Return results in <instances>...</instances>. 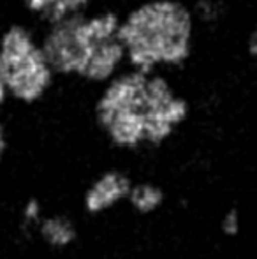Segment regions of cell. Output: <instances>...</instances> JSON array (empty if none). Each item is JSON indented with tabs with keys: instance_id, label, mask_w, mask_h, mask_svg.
Segmentation results:
<instances>
[{
	"instance_id": "cell-1",
	"label": "cell",
	"mask_w": 257,
	"mask_h": 259,
	"mask_svg": "<svg viewBox=\"0 0 257 259\" xmlns=\"http://www.w3.org/2000/svg\"><path fill=\"white\" fill-rule=\"evenodd\" d=\"M192 106L173 74L125 67L90 97V122L118 154H148L169 145L190 118Z\"/></svg>"
},
{
	"instance_id": "cell-2",
	"label": "cell",
	"mask_w": 257,
	"mask_h": 259,
	"mask_svg": "<svg viewBox=\"0 0 257 259\" xmlns=\"http://www.w3.org/2000/svg\"><path fill=\"white\" fill-rule=\"evenodd\" d=\"M120 18L122 9L99 4L85 14L37 28L60 83L93 92L127 67Z\"/></svg>"
},
{
	"instance_id": "cell-3",
	"label": "cell",
	"mask_w": 257,
	"mask_h": 259,
	"mask_svg": "<svg viewBox=\"0 0 257 259\" xmlns=\"http://www.w3.org/2000/svg\"><path fill=\"white\" fill-rule=\"evenodd\" d=\"M197 20L185 0H136L122 9L127 67L175 74L194 55Z\"/></svg>"
},
{
	"instance_id": "cell-4",
	"label": "cell",
	"mask_w": 257,
	"mask_h": 259,
	"mask_svg": "<svg viewBox=\"0 0 257 259\" xmlns=\"http://www.w3.org/2000/svg\"><path fill=\"white\" fill-rule=\"evenodd\" d=\"M0 65L11 108H41L62 85L46 57L37 27L23 18L0 25Z\"/></svg>"
},
{
	"instance_id": "cell-5",
	"label": "cell",
	"mask_w": 257,
	"mask_h": 259,
	"mask_svg": "<svg viewBox=\"0 0 257 259\" xmlns=\"http://www.w3.org/2000/svg\"><path fill=\"white\" fill-rule=\"evenodd\" d=\"M134 178L127 169L118 166L104 167L85 184L79 196L81 213L99 219L127 205Z\"/></svg>"
},
{
	"instance_id": "cell-6",
	"label": "cell",
	"mask_w": 257,
	"mask_h": 259,
	"mask_svg": "<svg viewBox=\"0 0 257 259\" xmlns=\"http://www.w3.org/2000/svg\"><path fill=\"white\" fill-rule=\"evenodd\" d=\"M34 236L42 247L53 252L71 250L79 242V224L67 211H48L34 229Z\"/></svg>"
},
{
	"instance_id": "cell-7",
	"label": "cell",
	"mask_w": 257,
	"mask_h": 259,
	"mask_svg": "<svg viewBox=\"0 0 257 259\" xmlns=\"http://www.w3.org/2000/svg\"><path fill=\"white\" fill-rule=\"evenodd\" d=\"M168 203V191L161 182L143 178L134 180L127 199V210L136 217L146 219L157 215Z\"/></svg>"
},
{
	"instance_id": "cell-8",
	"label": "cell",
	"mask_w": 257,
	"mask_h": 259,
	"mask_svg": "<svg viewBox=\"0 0 257 259\" xmlns=\"http://www.w3.org/2000/svg\"><path fill=\"white\" fill-rule=\"evenodd\" d=\"M60 0H18L20 18L30 21L34 27H42L52 11L57 7Z\"/></svg>"
},
{
	"instance_id": "cell-9",
	"label": "cell",
	"mask_w": 257,
	"mask_h": 259,
	"mask_svg": "<svg viewBox=\"0 0 257 259\" xmlns=\"http://www.w3.org/2000/svg\"><path fill=\"white\" fill-rule=\"evenodd\" d=\"M44 213L46 208L41 199L35 198V196H30L28 199H25V203L20 208V228L23 231H27L28 235H34L35 226L39 224V221H41Z\"/></svg>"
},
{
	"instance_id": "cell-10",
	"label": "cell",
	"mask_w": 257,
	"mask_h": 259,
	"mask_svg": "<svg viewBox=\"0 0 257 259\" xmlns=\"http://www.w3.org/2000/svg\"><path fill=\"white\" fill-rule=\"evenodd\" d=\"M13 127L7 118V111H0V169L7 164L13 154Z\"/></svg>"
},
{
	"instance_id": "cell-11",
	"label": "cell",
	"mask_w": 257,
	"mask_h": 259,
	"mask_svg": "<svg viewBox=\"0 0 257 259\" xmlns=\"http://www.w3.org/2000/svg\"><path fill=\"white\" fill-rule=\"evenodd\" d=\"M238 226L240 224H238L236 211H229L222 221V231L226 233V235H234V233L238 231Z\"/></svg>"
},
{
	"instance_id": "cell-12",
	"label": "cell",
	"mask_w": 257,
	"mask_h": 259,
	"mask_svg": "<svg viewBox=\"0 0 257 259\" xmlns=\"http://www.w3.org/2000/svg\"><path fill=\"white\" fill-rule=\"evenodd\" d=\"M9 108H11L9 96H7L6 83H4V76H2V65H0V111H7Z\"/></svg>"
},
{
	"instance_id": "cell-13",
	"label": "cell",
	"mask_w": 257,
	"mask_h": 259,
	"mask_svg": "<svg viewBox=\"0 0 257 259\" xmlns=\"http://www.w3.org/2000/svg\"><path fill=\"white\" fill-rule=\"evenodd\" d=\"M0 2H6V0H0Z\"/></svg>"
}]
</instances>
